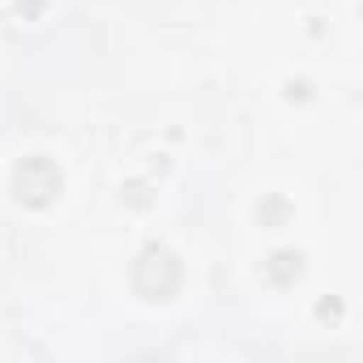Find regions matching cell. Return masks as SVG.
Listing matches in <instances>:
<instances>
[{"label":"cell","mask_w":363,"mask_h":363,"mask_svg":"<svg viewBox=\"0 0 363 363\" xmlns=\"http://www.w3.org/2000/svg\"><path fill=\"white\" fill-rule=\"evenodd\" d=\"M13 189H18V197H22L26 206H43V201H52V193L60 189V175H56V167H52L48 158H30V162L18 167Z\"/></svg>","instance_id":"1"},{"label":"cell","mask_w":363,"mask_h":363,"mask_svg":"<svg viewBox=\"0 0 363 363\" xmlns=\"http://www.w3.org/2000/svg\"><path fill=\"white\" fill-rule=\"evenodd\" d=\"M274 278H278V282L299 278V257H295V252H278V257H274Z\"/></svg>","instance_id":"2"}]
</instances>
